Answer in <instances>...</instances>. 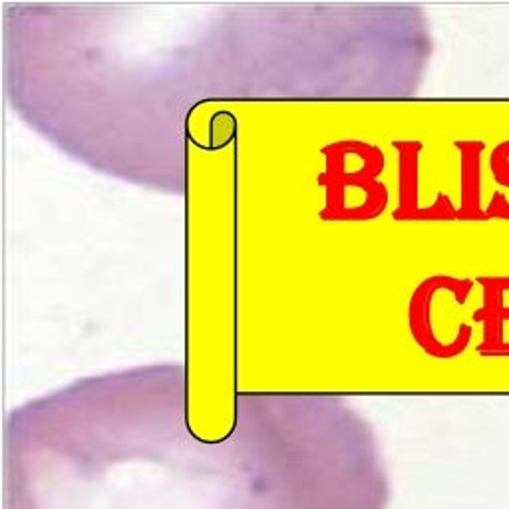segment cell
<instances>
[{
    "mask_svg": "<svg viewBox=\"0 0 509 509\" xmlns=\"http://www.w3.org/2000/svg\"><path fill=\"white\" fill-rule=\"evenodd\" d=\"M378 448L321 398H245L223 438L191 432L179 378L80 386L8 430L4 509H386Z\"/></svg>",
    "mask_w": 509,
    "mask_h": 509,
    "instance_id": "6da1fadb",
    "label": "cell"
}]
</instances>
